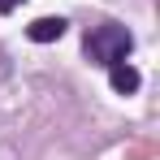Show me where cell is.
I'll use <instances>...</instances> for the list:
<instances>
[{"mask_svg":"<svg viewBox=\"0 0 160 160\" xmlns=\"http://www.w3.org/2000/svg\"><path fill=\"white\" fill-rule=\"evenodd\" d=\"M130 48H134V35H130L126 26H117V22L91 26L87 39H82V52H87L91 65H112V61H121Z\"/></svg>","mask_w":160,"mask_h":160,"instance_id":"cell-1","label":"cell"},{"mask_svg":"<svg viewBox=\"0 0 160 160\" xmlns=\"http://www.w3.org/2000/svg\"><path fill=\"white\" fill-rule=\"evenodd\" d=\"M108 82H112V91H117V95H134L143 78H138V69H134L130 61L121 56V61H112V65H108Z\"/></svg>","mask_w":160,"mask_h":160,"instance_id":"cell-2","label":"cell"},{"mask_svg":"<svg viewBox=\"0 0 160 160\" xmlns=\"http://www.w3.org/2000/svg\"><path fill=\"white\" fill-rule=\"evenodd\" d=\"M65 26H69L65 18H35V22L26 26V35L35 39V43H56V39L65 35Z\"/></svg>","mask_w":160,"mask_h":160,"instance_id":"cell-3","label":"cell"},{"mask_svg":"<svg viewBox=\"0 0 160 160\" xmlns=\"http://www.w3.org/2000/svg\"><path fill=\"white\" fill-rule=\"evenodd\" d=\"M18 4H22V0H0V13H13Z\"/></svg>","mask_w":160,"mask_h":160,"instance_id":"cell-4","label":"cell"}]
</instances>
